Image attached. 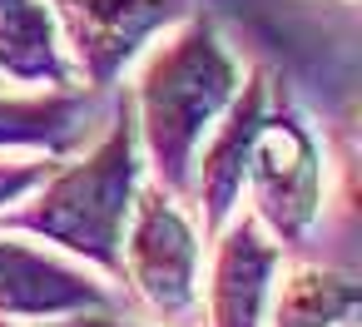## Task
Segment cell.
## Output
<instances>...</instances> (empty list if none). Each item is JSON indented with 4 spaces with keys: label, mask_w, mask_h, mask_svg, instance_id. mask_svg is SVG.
<instances>
[{
    "label": "cell",
    "mask_w": 362,
    "mask_h": 327,
    "mask_svg": "<svg viewBox=\"0 0 362 327\" xmlns=\"http://www.w3.org/2000/svg\"><path fill=\"white\" fill-rule=\"evenodd\" d=\"M337 6H342V11H352V6H357V0H337Z\"/></svg>",
    "instance_id": "5bb4252c"
},
{
    "label": "cell",
    "mask_w": 362,
    "mask_h": 327,
    "mask_svg": "<svg viewBox=\"0 0 362 327\" xmlns=\"http://www.w3.org/2000/svg\"><path fill=\"white\" fill-rule=\"evenodd\" d=\"M50 11L80 85L110 95L115 80L194 11V0H50Z\"/></svg>",
    "instance_id": "5b68a950"
},
{
    "label": "cell",
    "mask_w": 362,
    "mask_h": 327,
    "mask_svg": "<svg viewBox=\"0 0 362 327\" xmlns=\"http://www.w3.org/2000/svg\"><path fill=\"white\" fill-rule=\"evenodd\" d=\"M139 184H144V154H139L129 100L119 95L105 124L75 154L55 159V169L25 203L0 213V233L35 238L85 263L105 283H119V238H124Z\"/></svg>",
    "instance_id": "7a4b0ae2"
},
{
    "label": "cell",
    "mask_w": 362,
    "mask_h": 327,
    "mask_svg": "<svg viewBox=\"0 0 362 327\" xmlns=\"http://www.w3.org/2000/svg\"><path fill=\"white\" fill-rule=\"evenodd\" d=\"M124 307L119 287L90 273L85 263L21 238L0 233V322H60L70 312Z\"/></svg>",
    "instance_id": "52a82bcc"
},
{
    "label": "cell",
    "mask_w": 362,
    "mask_h": 327,
    "mask_svg": "<svg viewBox=\"0 0 362 327\" xmlns=\"http://www.w3.org/2000/svg\"><path fill=\"white\" fill-rule=\"evenodd\" d=\"M273 70H248L233 105L223 109V119L209 129V139L199 144L194 154V169H189V194L184 203L194 208L204 238H218L238 213H243V179H248V149H253V134L268 114V100H273Z\"/></svg>",
    "instance_id": "8992f818"
},
{
    "label": "cell",
    "mask_w": 362,
    "mask_h": 327,
    "mask_svg": "<svg viewBox=\"0 0 362 327\" xmlns=\"http://www.w3.org/2000/svg\"><path fill=\"white\" fill-rule=\"evenodd\" d=\"M362 287L352 263L298 258L278 273L263 327H357Z\"/></svg>",
    "instance_id": "8fae6325"
},
{
    "label": "cell",
    "mask_w": 362,
    "mask_h": 327,
    "mask_svg": "<svg viewBox=\"0 0 362 327\" xmlns=\"http://www.w3.org/2000/svg\"><path fill=\"white\" fill-rule=\"evenodd\" d=\"M110 114L100 90H55V95H0V154H75Z\"/></svg>",
    "instance_id": "9c48e42d"
},
{
    "label": "cell",
    "mask_w": 362,
    "mask_h": 327,
    "mask_svg": "<svg viewBox=\"0 0 362 327\" xmlns=\"http://www.w3.org/2000/svg\"><path fill=\"white\" fill-rule=\"evenodd\" d=\"M45 327H159V322H149L129 307H95V312H70V317L45 322Z\"/></svg>",
    "instance_id": "4fadbf2b"
},
{
    "label": "cell",
    "mask_w": 362,
    "mask_h": 327,
    "mask_svg": "<svg viewBox=\"0 0 362 327\" xmlns=\"http://www.w3.org/2000/svg\"><path fill=\"white\" fill-rule=\"evenodd\" d=\"M209 238L194 208L144 174L124 238H119V297L159 327H199Z\"/></svg>",
    "instance_id": "3957f363"
},
{
    "label": "cell",
    "mask_w": 362,
    "mask_h": 327,
    "mask_svg": "<svg viewBox=\"0 0 362 327\" xmlns=\"http://www.w3.org/2000/svg\"><path fill=\"white\" fill-rule=\"evenodd\" d=\"M0 327H21V322H0Z\"/></svg>",
    "instance_id": "9a60e30c"
},
{
    "label": "cell",
    "mask_w": 362,
    "mask_h": 327,
    "mask_svg": "<svg viewBox=\"0 0 362 327\" xmlns=\"http://www.w3.org/2000/svg\"><path fill=\"white\" fill-rule=\"evenodd\" d=\"M243 85V65L228 50L214 16L189 11L179 25H169L139 60L134 85L124 90L144 174L164 184L169 194H189V169L209 129L223 119Z\"/></svg>",
    "instance_id": "6da1fadb"
},
{
    "label": "cell",
    "mask_w": 362,
    "mask_h": 327,
    "mask_svg": "<svg viewBox=\"0 0 362 327\" xmlns=\"http://www.w3.org/2000/svg\"><path fill=\"white\" fill-rule=\"evenodd\" d=\"M0 85L16 90H80L50 0H0Z\"/></svg>",
    "instance_id": "30bf717a"
},
{
    "label": "cell",
    "mask_w": 362,
    "mask_h": 327,
    "mask_svg": "<svg viewBox=\"0 0 362 327\" xmlns=\"http://www.w3.org/2000/svg\"><path fill=\"white\" fill-rule=\"evenodd\" d=\"M55 169L50 154H0V213H11L16 203H25L45 174Z\"/></svg>",
    "instance_id": "7c38bea8"
},
{
    "label": "cell",
    "mask_w": 362,
    "mask_h": 327,
    "mask_svg": "<svg viewBox=\"0 0 362 327\" xmlns=\"http://www.w3.org/2000/svg\"><path fill=\"white\" fill-rule=\"evenodd\" d=\"M204 258V292H199V327H263L273 283L283 273V248L238 213Z\"/></svg>",
    "instance_id": "ba28073f"
},
{
    "label": "cell",
    "mask_w": 362,
    "mask_h": 327,
    "mask_svg": "<svg viewBox=\"0 0 362 327\" xmlns=\"http://www.w3.org/2000/svg\"><path fill=\"white\" fill-rule=\"evenodd\" d=\"M243 194L253 203L248 218L283 253L308 243L327 213V149H322L313 119L298 105L278 100V90H273L268 114L253 134Z\"/></svg>",
    "instance_id": "277c9868"
}]
</instances>
